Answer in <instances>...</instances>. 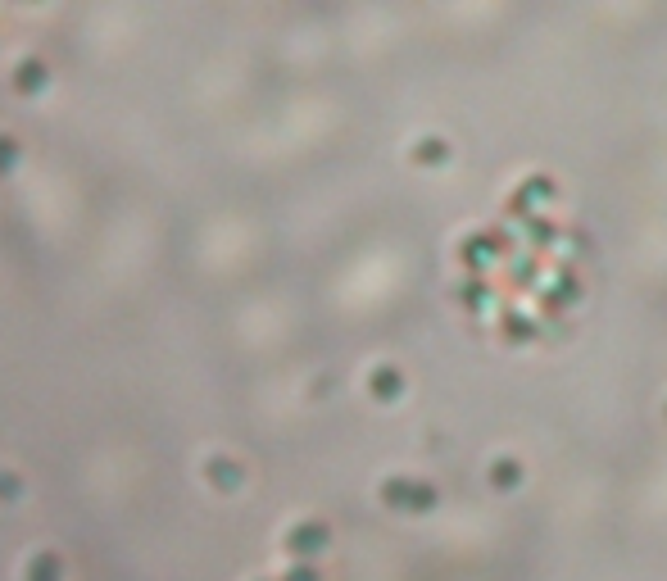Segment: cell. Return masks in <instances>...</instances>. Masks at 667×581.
I'll return each instance as SVG.
<instances>
[{
  "mask_svg": "<svg viewBox=\"0 0 667 581\" xmlns=\"http://www.w3.org/2000/svg\"><path fill=\"white\" fill-rule=\"evenodd\" d=\"M19 159H23L19 137H14V132H0V173H14V168H19Z\"/></svg>",
  "mask_w": 667,
  "mask_h": 581,
  "instance_id": "obj_5",
  "label": "cell"
},
{
  "mask_svg": "<svg viewBox=\"0 0 667 581\" xmlns=\"http://www.w3.org/2000/svg\"><path fill=\"white\" fill-rule=\"evenodd\" d=\"M323 541H327V527H323V522H295L291 532H286V545H291L295 554L323 550Z\"/></svg>",
  "mask_w": 667,
  "mask_h": 581,
  "instance_id": "obj_4",
  "label": "cell"
},
{
  "mask_svg": "<svg viewBox=\"0 0 667 581\" xmlns=\"http://www.w3.org/2000/svg\"><path fill=\"white\" fill-rule=\"evenodd\" d=\"M10 82H14L19 96H37V91H46V82H50V64L41 60V55H23V60L14 64Z\"/></svg>",
  "mask_w": 667,
  "mask_h": 581,
  "instance_id": "obj_1",
  "label": "cell"
},
{
  "mask_svg": "<svg viewBox=\"0 0 667 581\" xmlns=\"http://www.w3.org/2000/svg\"><path fill=\"white\" fill-rule=\"evenodd\" d=\"M205 477L214 486H223V491H236V486L246 482V468H241L232 454H209V459H205Z\"/></svg>",
  "mask_w": 667,
  "mask_h": 581,
  "instance_id": "obj_2",
  "label": "cell"
},
{
  "mask_svg": "<svg viewBox=\"0 0 667 581\" xmlns=\"http://www.w3.org/2000/svg\"><path fill=\"white\" fill-rule=\"evenodd\" d=\"M64 577H69V568H64V559L55 550H37L23 563V581H64Z\"/></svg>",
  "mask_w": 667,
  "mask_h": 581,
  "instance_id": "obj_3",
  "label": "cell"
},
{
  "mask_svg": "<svg viewBox=\"0 0 667 581\" xmlns=\"http://www.w3.org/2000/svg\"><path fill=\"white\" fill-rule=\"evenodd\" d=\"M282 581H318V572L314 568H291Z\"/></svg>",
  "mask_w": 667,
  "mask_h": 581,
  "instance_id": "obj_7",
  "label": "cell"
},
{
  "mask_svg": "<svg viewBox=\"0 0 667 581\" xmlns=\"http://www.w3.org/2000/svg\"><path fill=\"white\" fill-rule=\"evenodd\" d=\"M19 491H23L19 473H14V468H0V500H14Z\"/></svg>",
  "mask_w": 667,
  "mask_h": 581,
  "instance_id": "obj_6",
  "label": "cell"
}]
</instances>
